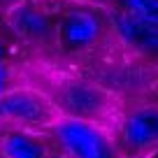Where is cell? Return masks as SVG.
I'll return each mask as SVG.
<instances>
[{
    "mask_svg": "<svg viewBox=\"0 0 158 158\" xmlns=\"http://www.w3.org/2000/svg\"><path fill=\"white\" fill-rule=\"evenodd\" d=\"M49 95L63 116L86 118L114 130L121 114L126 112L123 100L114 91L89 79H63L54 86V91H49Z\"/></svg>",
    "mask_w": 158,
    "mask_h": 158,
    "instance_id": "1",
    "label": "cell"
},
{
    "mask_svg": "<svg viewBox=\"0 0 158 158\" xmlns=\"http://www.w3.org/2000/svg\"><path fill=\"white\" fill-rule=\"evenodd\" d=\"M54 149L70 158H126L116 139V130L86 118L63 116L49 128Z\"/></svg>",
    "mask_w": 158,
    "mask_h": 158,
    "instance_id": "2",
    "label": "cell"
},
{
    "mask_svg": "<svg viewBox=\"0 0 158 158\" xmlns=\"http://www.w3.org/2000/svg\"><path fill=\"white\" fill-rule=\"evenodd\" d=\"M60 112L51 95L42 89L19 86L0 95V128L5 130H35L49 133Z\"/></svg>",
    "mask_w": 158,
    "mask_h": 158,
    "instance_id": "3",
    "label": "cell"
},
{
    "mask_svg": "<svg viewBox=\"0 0 158 158\" xmlns=\"http://www.w3.org/2000/svg\"><path fill=\"white\" fill-rule=\"evenodd\" d=\"M116 139L126 158H144L158 149V105L144 102L126 109L116 123Z\"/></svg>",
    "mask_w": 158,
    "mask_h": 158,
    "instance_id": "4",
    "label": "cell"
},
{
    "mask_svg": "<svg viewBox=\"0 0 158 158\" xmlns=\"http://www.w3.org/2000/svg\"><path fill=\"white\" fill-rule=\"evenodd\" d=\"M105 37V21L89 7H70L56 21V44L65 54H86Z\"/></svg>",
    "mask_w": 158,
    "mask_h": 158,
    "instance_id": "5",
    "label": "cell"
},
{
    "mask_svg": "<svg viewBox=\"0 0 158 158\" xmlns=\"http://www.w3.org/2000/svg\"><path fill=\"white\" fill-rule=\"evenodd\" d=\"M5 21L12 33L28 44L35 47L56 44V23L33 0H21L16 5H12L7 10Z\"/></svg>",
    "mask_w": 158,
    "mask_h": 158,
    "instance_id": "6",
    "label": "cell"
},
{
    "mask_svg": "<svg viewBox=\"0 0 158 158\" xmlns=\"http://www.w3.org/2000/svg\"><path fill=\"white\" fill-rule=\"evenodd\" d=\"M109 30L130 51L142 56H158V26L121 10H109Z\"/></svg>",
    "mask_w": 158,
    "mask_h": 158,
    "instance_id": "7",
    "label": "cell"
},
{
    "mask_svg": "<svg viewBox=\"0 0 158 158\" xmlns=\"http://www.w3.org/2000/svg\"><path fill=\"white\" fill-rule=\"evenodd\" d=\"M54 151L51 137L35 130H2L0 158H47Z\"/></svg>",
    "mask_w": 158,
    "mask_h": 158,
    "instance_id": "8",
    "label": "cell"
},
{
    "mask_svg": "<svg viewBox=\"0 0 158 158\" xmlns=\"http://www.w3.org/2000/svg\"><path fill=\"white\" fill-rule=\"evenodd\" d=\"M118 7L158 26V0H116Z\"/></svg>",
    "mask_w": 158,
    "mask_h": 158,
    "instance_id": "9",
    "label": "cell"
},
{
    "mask_svg": "<svg viewBox=\"0 0 158 158\" xmlns=\"http://www.w3.org/2000/svg\"><path fill=\"white\" fill-rule=\"evenodd\" d=\"M19 86H26L21 81V74L10 60H0V95L10 93V91L19 89Z\"/></svg>",
    "mask_w": 158,
    "mask_h": 158,
    "instance_id": "10",
    "label": "cell"
},
{
    "mask_svg": "<svg viewBox=\"0 0 158 158\" xmlns=\"http://www.w3.org/2000/svg\"><path fill=\"white\" fill-rule=\"evenodd\" d=\"M0 60H7V44L0 40Z\"/></svg>",
    "mask_w": 158,
    "mask_h": 158,
    "instance_id": "11",
    "label": "cell"
},
{
    "mask_svg": "<svg viewBox=\"0 0 158 158\" xmlns=\"http://www.w3.org/2000/svg\"><path fill=\"white\" fill-rule=\"evenodd\" d=\"M47 158H70V156H65V153H60L58 149H54V151H51V153H49Z\"/></svg>",
    "mask_w": 158,
    "mask_h": 158,
    "instance_id": "12",
    "label": "cell"
},
{
    "mask_svg": "<svg viewBox=\"0 0 158 158\" xmlns=\"http://www.w3.org/2000/svg\"><path fill=\"white\" fill-rule=\"evenodd\" d=\"M144 158H158V149H153V151H149Z\"/></svg>",
    "mask_w": 158,
    "mask_h": 158,
    "instance_id": "13",
    "label": "cell"
}]
</instances>
